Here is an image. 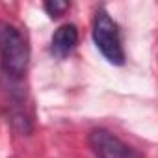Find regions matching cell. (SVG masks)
I'll return each mask as SVG.
<instances>
[{"mask_svg":"<svg viewBox=\"0 0 158 158\" xmlns=\"http://www.w3.org/2000/svg\"><path fill=\"white\" fill-rule=\"evenodd\" d=\"M0 56H2L4 71L8 74H24L30 60L28 45L23 34L10 23H0Z\"/></svg>","mask_w":158,"mask_h":158,"instance_id":"6da1fadb","label":"cell"},{"mask_svg":"<svg viewBox=\"0 0 158 158\" xmlns=\"http://www.w3.org/2000/svg\"><path fill=\"white\" fill-rule=\"evenodd\" d=\"M93 41H95L97 48L101 50V54L110 63H114V65H123L125 63V50H123V45H121L117 24L114 23V19L104 10H99L97 15H95Z\"/></svg>","mask_w":158,"mask_h":158,"instance_id":"7a4b0ae2","label":"cell"},{"mask_svg":"<svg viewBox=\"0 0 158 158\" xmlns=\"http://www.w3.org/2000/svg\"><path fill=\"white\" fill-rule=\"evenodd\" d=\"M89 147L97 158H139L138 152L123 143L117 136L104 128H95L89 134Z\"/></svg>","mask_w":158,"mask_h":158,"instance_id":"3957f363","label":"cell"},{"mask_svg":"<svg viewBox=\"0 0 158 158\" xmlns=\"http://www.w3.org/2000/svg\"><path fill=\"white\" fill-rule=\"evenodd\" d=\"M76 43H78V30H76V26L74 24H63V26H60L54 32L52 41H50V50H52V54L56 58L63 60L74 50Z\"/></svg>","mask_w":158,"mask_h":158,"instance_id":"277c9868","label":"cell"},{"mask_svg":"<svg viewBox=\"0 0 158 158\" xmlns=\"http://www.w3.org/2000/svg\"><path fill=\"white\" fill-rule=\"evenodd\" d=\"M45 11L52 17V19H56V17H60L67 8H69V4L67 2H60V0H48V2H45Z\"/></svg>","mask_w":158,"mask_h":158,"instance_id":"5b68a950","label":"cell"}]
</instances>
